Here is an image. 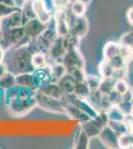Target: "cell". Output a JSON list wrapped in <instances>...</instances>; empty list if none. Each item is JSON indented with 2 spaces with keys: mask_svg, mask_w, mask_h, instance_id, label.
Here are the masks:
<instances>
[{
  "mask_svg": "<svg viewBox=\"0 0 133 149\" xmlns=\"http://www.w3.org/2000/svg\"><path fill=\"white\" fill-rule=\"evenodd\" d=\"M4 102L11 113L24 115L37 105L36 91L15 85L5 91Z\"/></svg>",
  "mask_w": 133,
  "mask_h": 149,
  "instance_id": "cell-1",
  "label": "cell"
},
{
  "mask_svg": "<svg viewBox=\"0 0 133 149\" xmlns=\"http://www.w3.org/2000/svg\"><path fill=\"white\" fill-rule=\"evenodd\" d=\"M37 51L34 46L33 40L29 44L12 48L6 51L4 63L8 71L14 74L20 73H32L34 67L32 65V55Z\"/></svg>",
  "mask_w": 133,
  "mask_h": 149,
  "instance_id": "cell-2",
  "label": "cell"
},
{
  "mask_svg": "<svg viewBox=\"0 0 133 149\" xmlns=\"http://www.w3.org/2000/svg\"><path fill=\"white\" fill-rule=\"evenodd\" d=\"M58 37L59 36H58L55 28V22L53 26H50V24H48L47 28L44 30V32L38 36L37 38L33 39L34 46H35L37 51L42 52L47 55L49 53V50L51 46H52V44Z\"/></svg>",
  "mask_w": 133,
  "mask_h": 149,
  "instance_id": "cell-3",
  "label": "cell"
},
{
  "mask_svg": "<svg viewBox=\"0 0 133 149\" xmlns=\"http://www.w3.org/2000/svg\"><path fill=\"white\" fill-rule=\"evenodd\" d=\"M36 102H37V105L47 111L65 113L64 105L60 98L52 97L39 90L36 91Z\"/></svg>",
  "mask_w": 133,
  "mask_h": 149,
  "instance_id": "cell-4",
  "label": "cell"
},
{
  "mask_svg": "<svg viewBox=\"0 0 133 149\" xmlns=\"http://www.w3.org/2000/svg\"><path fill=\"white\" fill-rule=\"evenodd\" d=\"M68 21H69L70 26V33L74 34L75 36L79 37V39L83 38L88 34L89 24L88 21L84 16H81V17H77V16L72 15V12H68Z\"/></svg>",
  "mask_w": 133,
  "mask_h": 149,
  "instance_id": "cell-5",
  "label": "cell"
},
{
  "mask_svg": "<svg viewBox=\"0 0 133 149\" xmlns=\"http://www.w3.org/2000/svg\"><path fill=\"white\" fill-rule=\"evenodd\" d=\"M62 63L65 65L68 72L72 69H84L86 61L84 58L79 52V49H75L72 51H67L62 59Z\"/></svg>",
  "mask_w": 133,
  "mask_h": 149,
  "instance_id": "cell-6",
  "label": "cell"
},
{
  "mask_svg": "<svg viewBox=\"0 0 133 149\" xmlns=\"http://www.w3.org/2000/svg\"><path fill=\"white\" fill-rule=\"evenodd\" d=\"M97 137L100 143L106 148H119V136L108 124L101 129Z\"/></svg>",
  "mask_w": 133,
  "mask_h": 149,
  "instance_id": "cell-7",
  "label": "cell"
},
{
  "mask_svg": "<svg viewBox=\"0 0 133 149\" xmlns=\"http://www.w3.org/2000/svg\"><path fill=\"white\" fill-rule=\"evenodd\" d=\"M28 19L25 17L23 12L21 11V8L10 15L1 19V30H8L17 27H23Z\"/></svg>",
  "mask_w": 133,
  "mask_h": 149,
  "instance_id": "cell-8",
  "label": "cell"
},
{
  "mask_svg": "<svg viewBox=\"0 0 133 149\" xmlns=\"http://www.w3.org/2000/svg\"><path fill=\"white\" fill-rule=\"evenodd\" d=\"M55 28L59 37H64L70 33V26L68 21V11L66 8H58L54 15Z\"/></svg>",
  "mask_w": 133,
  "mask_h": 149,
  "instance_id": "cell-9",
  "label": "cell"
},
{
  "mask_svg": "<svg viewBox=\"0 0 133 149\" xmlns=\"http://www.w3.org/2000/svg\"><path fill=\"white\" fill-rule=\"evenodd\" d=\"M47 26H48L47 24L43 23L38 18H34L27 20V22L25 23L23 28H24L25 35L33 40L35 38H37L39 35L42 34L45 29L47 28Z\"/></svg>",
  "mask_w": 133,
  "mask_h": 149,
  "instance_id": "cell-10",
  "label": "cell"
},
{
  "mask_svg": "<svg viewBox=\"0 0 133 149\" xmlns=\"http://www.w3.org/2000/svg\"><path fill=\"white\" fill-rule=\"evenodd\" d=\"M63 105L65 109V113H68L72 119L78 120L79 123L83 124L84 122L88 121L91 119V117L88 114H86V112H84L79 107H77L75 103L72 102H63Z\"/></svg>",
  "mask_w": 133,
  "mask_h": 149,
  "instance_id": "cell-11",
  "label": "cell"
},
{
  "mask_svg": "<svg viewBox=\"0 0 133 149\" xmlns=\"http://www.w3.org/2000/svg\"><path fill=\"white\" fill-rule=\"evenodd\" d=\"M33 77L37 90H40V88H44L45 86H47L48 84H50L52 81V77H51L49 64L46 67H44V68L34 70Z\"/></svg>",
  "mask_w": 133,
  "mask_h": 149,
  "instance_id": "cell-12",
  "label": "cell"
},
{
  "mask_svg": "<svg viewBox=\"0 0 133 149\" xmlns=\"http://www.w3.org/2000/svg\"><path fill=\"white\" fill-rule=\"evenodd\" d=\"M65 54H66V50L63 45V39L62 37H58L54 41L49 50V53L47 54L48 62L51 61V63L62 62V59Z\"/></svg>",
  "mask_w": 133,
  "mask_h": 149,
  "instance_id": "cell-13",
  "label": "cell"
},
{
  "mask_svg": "<svg viewBox=\"0 0 133 149\" xmlns=\"http://www.w3.org/2000/svg\"><path fill=\"white\" fill-rule=\"evenodd\" d=\"M33 8L35 11L36 18H38L40 21H42L43 23L47 24V25L54 18V16L48 11V9L43 4L42 0H33Z\"/></svg>",
  "mask_w": 133,
  "mask_h": 149,
  "instance_id": "cell-14",
  "label": "cell"
},
{
  "mask_svg": "<svg viewBox=\"0 0 133 149\" xmlns=\"http://www.w3.org/2000/svg\"><path fill=\"white\" fill-rule=\"evenodd\" d=\"M103 126L96 120L95 118H91V120L81 124V129L89 136V138L97 137Z\"/></svg>",
  "mask_w": 133,
  "mask_h": 149,
  "instance_id": "cell-15",
  "label": "cell"
},
{
  "mask_svg": "<svg viewBox=\"0 0 133 149\" xmlns=\"http://www.w3.org/2000/svg\"><path fill=\"white\" fill-rule=\"evenodd\" d=\"M15 80L16 85L20 86H25V88H32V90L37 91L35 85V81H34L33 72L32 73H20L15 74Z\"/></svg>",
  "mask_w": 133,
  "mask_h": 149,
  "instance_id": "cell-16",
  "label": "cell"
},
{
  "mask_svg": "<svg viewBox=\"0 0 133 149\" xmlns=\"http://www.w3.org/2000/svg\"><path fill=\"white\" fill-rule=\"evenodd\" d=\"M51 77H52V81L57 83L60 79H62L66 74H68V70L65 67V65L62 62H55V63L49 64Z\"/></svg>",
  "mask_w": 133,
  "mask_h": 149,
  "instance_id": "cell-17",
  "label": "cell"
},
{
  "mask_svg": "<svg viewBox=\"0 0 133 149\" xmlns=\"http://www.w3.org/2000/svg\"><path fill=\"white\" fill-rule=\"evenodd\" d=\"M57 83L61 86L64 93H74V90L77 81L74 80V78L69 73L65 74L62 79H60Z\"/></svg>",
  "mask_w": 133,
  "mask_h": 149,
  "instance_id": "cell-18",
  "label": "cell"
},
{
  "mask_svg": "<svg viewBox=\"0 0 133 149\" xmlns=\"http://www.w3.org/2000/svg\"><path fill=\"white\" fill-rule=\"evenodd\" d=\"M39 91L46 93V95H50V97L60 98V100H61V98L63 97V95H65L64 92L62 91L61 86H59V84L54 83V81H51L50 84H48V85L45 86L44 88H40Z\"/></svg>",
  "mask_w": 133,
  "mask_h": 149,
  "instance_id": "cell-19",
  "label": "cell"
},
{
  "mask_svg": "<svg viewBox=\"0 0 133 149\" xmlns=\"http://www.w3.org/2000/svg\"><path fill=\"white\" fill-rule=\"evenodd\" d=\"M68 8L72 12V15L81 17V16H84L86 9H88V5L81 0H71Z\"/></svg>",
  "mask_w": 133,
  "mask_h": 149,
  "instance_id": "cell-20",
  "label": "cell"
},
{
  "mask_svg": "<svg viewBox=\"0 0 133 149\" xmlns=\"http://www.w3.org/2000/svg\"><path fill=\"white\" fill-rule=\"evenodd\" d=\"M63 39V45H64L65 50L67 51H72V50L75 49H79V37L75 36L72 33H69L66 36L62 37Z\"/></svg>",
  "mask_w": 133,
  "mask_h": 149,
  "instance_id": "cell-21",
  "label": "cell"
},
{
  "mask_svg": "<svg viewBox=\"0 0 133 149\" xmlns=\"http://www.w3.org/2000/svg\"><path fill=\"white\" fill-rule=\"evenodd\" d=\"M120 44L118 42H108L103 48V59L110 60L119 54Z\"/></svg>",
  "mask_w": 133,
  "mask_h": 149,
  "instance_id": "cell-22",
  "label": "cell"
},
{
  "mask_svg": "<svg viewBox=\"0 0 133 149\" xmlns=\"http://www.w3.org/2000/svg\"><path fill=\"white\" fill-rule=\"evenodd\" d=\"M32 65L35 70L44 68V67H46L48 65L47 55L42 52L35 51L32 55Z\"/></svg>",
  "mask_w": 133,
  "mask_h": 149,
  "instance_id": "cell-23",
  "label": "cell"
},
{
  "mask_svg": "<svg viewBox=\"0 0 133 149\" xmlns=\"http://www.w3.org/2000/svg\"><path fill=\"white\" fill-rule=\"evenodd\" d=\"M109 121H125L126 115L120 110L117 105H112L109 109L106 111Z\"/></svg>",
  "mask_w": 133,
  "mask_h": 149,
  "instance_id": "cell-24",
  "label": "cell"
},
{
  "mask_svg": "<svg viewBox=\"0 0 133 149\" xmlns=\"http://www.w3.org/2000/svg\"><path fill=\"white\" fill-rule=\"evenodd\" d=\"M16 85L15 74L11 72H7L3 77L0 78V88L6 91Z\"/></svg>",
  "mask_w": 133,
  "mask_h": 149,
  "instance_id": "cell-25",
  "label": "cell"
},
{
  "mask_svg": "<svg viewBox=\"0 0 133 149\" xmlns=\"http://www.w3.org/2000/svg\"><path fill=\"white\" fill-rule=\"evenodd\" d=\"M89 140H91L89 136L83 129H81L78 134V137H76V140H75L74 147L78 149H88L89 147Z\"/></svg>",
  "mask_w": 133,
  "mask_h": 149,
  "instance_id": "cell-26",
  "label": "cell"
},
{
  "mask_svg": "<svg viewBox=\"0 0 133 149\" xmlns=\"http://www.w3.org/2000/svg\"><path fill=\"white\" fill-rule=\"evenodd\" d=\"M91 93V90H89L88 86L86 85V81H79L76 84L74 90V95H76L77 97L79 98H86Z\"/></svg>",
  "mask_w": 133,
  "mask_h": 149,
  "instance_id": "cell-27",
  "label": "cell"
},
{
  "mask_svg": "<svg viewBox=\"0 0 133 149\" xmlns=\"http://www.w3.org/2000/svg\"><path fill=\"white\" fill-rule=\"evenodd\" d=\"M100 76L102 79L105 78H112V74L114 71V68L111 66L108 60L103 59V61L100 64Z\"/></svg>",
  "mask_w": 133,
  "mask_h": 149,
  "instance_id": "cell-28",
  "label": "cell"
},
{
  "mask_svg": "<svg viewBox=\"0 0 133 149\" xmlns=\"http://www.w3.org/2000/svg\"><path fill=\"white\" fill-rule=\"evenodd\" d=\"M108 125L116 132L118 136L130 131L129 125L127 124L126 121H108Z\"/></svg>",
  "mask_w": 133,
  "mask_h": 149,
  "instance_id": "cell-29",
  "label": "cell"
},
{
  "mask_svg": "<svg viewBox=\"0 0 133 149\" xmlns=\"http://www.w3.org/2000/svg\"><path fill=\"white\" fill-rule=\"evenodd\" d=\"M101 81H102V78L100 76H95V74H86V80H84L86 85L88 86L91 92L98 91Z\"/></svg>",
  "mask_w": 133,
  "mask_h": 149,
  "instance_id": "cell-30",
  "label": "cell"
},
{
  "mask_svg": "<svg viewBox=\"0 0 133 149\" xmlns=\"http://www.w3.org/2000/svg\"><path fill=\"white\" fill-rule=\"evenodd\" d=\"M101 95H102V93H101L100 91H94V92H91L89 95L86 98L98 112L101 111V107H100Z\"/></svg>",
  "mask_w": 133,
  "mask_h": 149,
  "instance_id": "cell-31",
  "label": "cell"
},
{
  "mask_svg": "<svg viewBox=\"0 0 133 149\" xmlns=\"http://www.w3.org/2000/svg\"><path fill=\"white\" fill-rule=\"evenodd\" d=\"M115 81L114 79L112 78H105L102 79L100 86V88L98 91L102 93V95H108L111 91L114 90V85H115Z\"/></svg>",
  "mask_w": 133,
  "mask_h": 149,
  "instance_id": "cell-32",
  "label": "cell"
},
{
  "mask_svg": "<svg viewBox=\"0 0 133 149\" xmlns=\"http://www.w3.org/2000/svg\"><path fill=\"white\" fill-rule=\"evenodd\" d=\"M119 148H133V132L128 131L119 136Z\"/></svg>",
  "mask_w": 133,
  "mask_h": 149,
  "instance_id": "cell-33",
  "label": "cell"
},
{
  "mask_svg": "<svg viewBox=\"0 0 133 149\" xmlns=\"http://www.w3.org/2000/svg\"><path fill=\"white\" fill-rule=\"evenodd\" d=\"M21 11L23 12V14L28 20L29 19L36 18L35 11H34L33 8V0H25V2H24L22 7H21Z\"/></svg>",
  "mask_w": 133,
  "mask_h": 149,
  "instance_id": "cell-34",
  "label": "cell"
},
{
  "mask_svg": "<svg viewBox=\"0 0 133 149\" xmlns=\"http://www.w3.org/2000/svg\"><path fill=\"white\" fill-rule=\"evenodd\" d=\"M118 43L121 46H125L133 49V31H127V32L123 33Z\"/></svg>",
  "mask_w": 133,
  "mask_h": 149,
  "instance_id": "cell-35",
  "label": "cell"
},
{
  "mask_svg": "<svg viewBox=\"0 0 133 149\" xmlns=\"http://www.w3.org/2000/svg\"><path fill=\"white\" fill-rule=\"evenodd\" d=\"M71 76L74 78V80L79 83V81H84L86 80V74L84 72V69H72L71 71L68 72Z\"/></svg>",
  "mask_w": 133,
  "mask_h": 149,
  "instance_id": "cell-36",
  "label": "cell"
},
{
  "mask_svg": "<svg viewBox=\"0 0 133 149\" xmlns=\"http://www.w3.org/2000/svg\"><path fill=\"white\" fill-rule=\"evenodd\" d=\"M109 63L111 64V66L115 69H120V68H124V67H127V62L125 61L123 58L120 56L119 54L116 55L115 57H113L112 59L108 60Z\"/></svg>",
  "mask_w": 133,
  "mask_h": 149,
  "instance_id": "cell-37",
  "label": "cell"
},
{
  "mask_svg": "<svg viewBox=\"0 0 133 149\" xmlns=\"http://www.w3.org/2000/svg\"><path fill=\"white\" fill-rule=\"evenodd\" d=\"M117 107L126 116L130 115L133 111V103L131 102H128V100H121V102L118 103Z\"/></svg>",
  "mask_w": 133,
  "mask_h": 149,
  "instance_id": "cell-38",
  "label": "cell"
},
{
  "mask_svg": "<svg viewBox=\"0 0 133 149\" xmlns=\"http://www.w3.org/2000/svg\"><path fill=\"white\" fill-rule=\"evenodd\" d=\"M20 7L16 6V7H12V6H7L4 4H0V19L6 17V16L10 15L11 13L15 12L17 10H19Z\"/></svg>",
  "mask_w": 133,
  "mask_h": 149,
  "instance_id": "cell-39",
  "label": "cell"
},
{
  "mask_svg": "<svg viewBox=\"0 0 133 149\" xmlns=\"http://www.w3.org/2000/svg\"><path fill=\"white\" fill-rule=\"evenodd\" d=\"M129 88V86H128L127 81L124 80H118L115 81V85H114V90L116 91L117 93H119L120 95H124L125 93L128 91Z\"/></svg>",
  "mask_w": 133,
  "mask_h": 149,
  "instance_id": "cell-40",
  "label": "cell"
},
{
  "mask_svg": "<svg viewBox=\"0 0 133 149\" xmlns=\"http://www.w3.org/2000/svg\"><path fill=\"white\" fill-rule=\"evenodd\" d=\"M119 55L127 62V64H128V62L131 61V59L133 57V49H131V48H128V47H125V46H121V45H120Z\"/></svg>",
  "mask_w": 133,
  "mask_h": 149,
  "instance_id": "cell-41",
  "label": "cell"
},
{
  "mask_svg": "<svg viewBox=\"0 0 133 149\" xmlns=\"http://www.w3.org/2000/svg\"><path fill=\"white\" fill-rule=\"evenodd\" d=\"M126 76H127V67H124V68L115 69L112 74V79H114L115 81L124 80L126 78Z\"/></svg>",
  "mask_w": 133,
  "mask_h": 149,
  "instance_id": "cell-42",
  "label": "cell"
},
{
  "mask_svg": "<svg viewBox=\"0 0 133 149\" xmlns=\"http://www.w3.org/2000/svg\"><path fill=\"white\" fill-rule=\"evenodd\" d=\"M43 4L45 5L46 8L48 9V11L52 14L53 16L55 15V13L58 10V5L56 0H42Z\"/></svg>",
  "mask_w": 133,
  "mask_h": 149,
  "instance_id": "cell-43",
  "label": "cell"
},
{
  "mask_svg": "<svg viewBox=\"0 0 133 149\" xmlns=\"http://www.w3.org/2000/svg\"><path fill=\"white\" fill-rule=\"evenodd\" d=\"M108 97H109L110 102L112 103V105H117L119 102H121L122 100V95H120L119 93H117L115 90L111 91L108 93Z\"/></svg>",
  "mask_w": 133,
  "mask_h": 149,
  "instance_id": "cell-44",
  "label": "cell"
},
{
  "mask_svg": "<svg viewBox=\"0 0 133 149\" xmlns=\"http://www.w3.org/2000/svg\"><path fill=\"white\" fill-rule=\"evenodd\" d=\"M100 107H101V111H107V110L112 107V103L110 102L109 97H108V95H101Z\"/></svg>",
  "mask_w": 133,
  "mask_h": 149,
  "instance_id": "cell-45",
  "label": "cell"
},
{
  "mask_svg": "<svg viewBox=\"0 0 133 149\" xmlns=\"http://www.w3.org/2000/svg\"><path fill=\"white\" fill-rule=\"evenodd\" d=\"M132 97H133V92H132L131 88H129L127 92L122 95V100H128V102H131Z\"/></svg>",
  "mask_w": 133,
  "mask_h": 149,
  "instance_id": "cell-46",
  "label": "cell"
},
{
  "mask_svg": "<svg viewBox=\"0 0 133 149\" xmlns=\"http://www.w3.org/2000/svg\"><path fill=\"white\" fill-rule=\"evenodd\" d=\"M0 4H4V5L12 6V7L17 6L16 0H0Z\"/></svg>",
  "mask_w": 133,
  "mask_h": 149,
  "instance_id": "cell-47",
  "label": "cell"
},
{
  "mask_svg": "<svg viewBox=\"0 0 133 149\" xmlns=\"http://www.w3.org/2000/svg\"><path fill=\"white\" fill-rule=\"evenodd\" d=\"M7 72H8V68H7L6 64L4 63V62H1V63H0V78L3 77Z\"/></svg>",
  "mask_w": 133,
  "mask_h": 149,
  "instance_id": "cell-48",
  "label": "cell"
},
{
  "mask_svg": "<svg viewBox=\"0 0 133 149\" xmlns=\"http://www.w3.org/2000/svg\"><path fill=\"white\" fill-rule=\"evenodd\" d=\"M126 17H127L128 22L131 24V25H133V7H130V8L127 10Z\"/></svg>",
  "mask_w": 133,
  "mask_h": 149,
  "instance_id": "cell-49",
  "label": "cell"
},
{
  "mask_svg": "<svg viewBox=\"0 0 133 149\" xmlns=\"http://www.w3.org/2000/svg\"><path fill=\"white\" fill-rule=\"evenodd\" d=\"M5 55H6V51L4 50V48H2L0 46V63H1V62H4Z\"/></svg>",
  "mask_w": 133,
  "mask_h": 149,
  "instance_id": "cell-50",
  "label": "cell"
},
{
  "mask_svg": "<svg viewBox=\"0 0 133 149\" xmlns=\"http://www.w3.org/2000/svg\"><path fill=\"white\" fill-rule=\"evenodd\" d=\"M81 1H83V2H84V3H86V5H88V4H89V3H91V0H81Z\"/></svg>",
  "mask_w": 133,
  "mask_h": 149,
  "instance_id": "cell-51",
  "label": "cell"
},
{
  "mask_svg": "<svg viewBox=\"0 0 133 149\" xmlns=\"http://www.w3.org/2000/svg\"><path fill=\"white\" fill-rule=\"evenodd\" d=\"M0 30H1V19H0Z\"/></svg>",
  "mask_w": 133,
  "mask_h": 149,
  "instance_id": "cell-52",
  "label": "cell"
},
{
  "mask_svg": "<svg viewBox=\"0 0 133 149\" xmlns=\"http://www.w3.org/2000/svg\"><path fill=\"white\" fill-rule=\"evenodd\" d=\"M131 102L133 103V97H132V100H131Z\"/></svg>",
  "mask_w": 133,
  "mask_h": 149,
  "instance_id": "cell-53",
  "label": "cell"
}]
</instances>
